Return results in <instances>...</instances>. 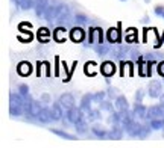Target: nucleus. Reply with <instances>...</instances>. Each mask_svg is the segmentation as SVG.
Wrapping results in <instances>:
<instances>
[{"label":"nucleus","mask_w":164,"mask_h":148,"mask_svg":"<svg viewBox=\"0 0 164 148\" xmlns=\"http://www.w3.org/2000/svg\"><path fill=\"white\" fill-rule=\"evenodd\" d=\"M49 21H59V23H64L70 18V8L64 3H58L53 6H49L47 12H46V17Z\"/></svg>","instance_id":"nucleus-1"},{"label":"nucleus","mask_w":164,"mask_h":148,"mask_svg":"<svg viewBox=\"0 0 164 148\" xmlns=\"http://www.w3.org/2000/svg\"><path fill=\"white\" fill-rule=\"evenodd\" d=\"M24 112H26V115L28 116H38V113L41 112V109H43V106H41V103H38V101H35V100H31V98H28V100H24Z\"/></svg>","instance_id":"nucleus-2"},{"label":"nucleus","mask_w":164,"mask_h":148,"mask_svg":"<svg viewBox=\"0 0 164 148\" xmlns=\"http://www.w3.org/2000/svg\"><path fill=\"white\" fill-rule=\"evenodd\" d=\"M104 30L100 27H90L88 30V41L93 45H97V44H104Z\"/></svg>","instance_id":"nucleus-3"},{"label":"nucleus","mask_w":164,"mask_h":148,"mask_svg":"<svg viewBox=\"0 0 164 148\" xmlns=\"http://www.w3.org/2000/svg\"><path fill=\"white\" fill-rule=\"evenodd\" d=\"M84 118V110L81 109V107H76L73 106L70 107V109H67V121L71 124H76L78 121H81Z\"/></svg>","instance_id":"nucleus-4"},{"label":"nucleus","mask_w":164,"mask_h":148,"mask_svg":"<svg viewBox=\"0 0 164 148\" xmlns=\"http://www.w3.org/2000/svg\"><path fill=\"white\" fill-rule=\"evenodd\" d=\"M163 116H164V106L163 104L147 107V113H146V119L147 121H152V119H157V118H163Z\"/></svg>","instance_id":"nucleus-5"},{"label":"nucleus","mask_w":164,"mask_h":148,"mask_svg":"<svg viewBox=\"0 0 164 148\" xmlns=\"http://www.w3.org/2000/svg\"><path fill=\"white\" fill-rule=\"evenodd\" d=\"M111 55L114 56V58H119V59H123V58H129L131 55V48L129 47H125V45H114L111 48Z\"/></svg>","instance_id":"nucleus-6"},{"label":"nucleus","mask_w":164,"mask_h":148,"mask_svg":"<svg viewBox=\"0 0 164 148\" xmlns=\"http://www.w3.org/2000/svg\"><path fill=\"white\" fill-rule=\"evenodd\" d=\"M147 94H149L150 98H160V95L163 94V85H161V82H157V80L150 82L149 88H147Z\"/></svg>","instance_id":"nucleus-7"},{"label":"nucleus","mask_w":164,"mask_h":148,"mask_svg":"<svg viewBox=\"0 0 164 148\" xmlns=\"http://www.w3.org/2000/svg\"><path fill=\"white\" fill-rule=\"evenodd\" d=\"M69 36H70L71 41H74V43H82L85 39V32H84V29L81 27V26H76V27H73L70 30Z\"/></svg>","instance_id":"nucleus-8"},{"label":"nucleus","mask_w":164,"mask_h":148,"mask_svg":"<svg viewBox=\"0 0 164 148\" xmlns=\"http://www.w3.org/2000/svg\"><path fill=\"white\" fill-rule=\"evenodd\" d=\"M123 127H120V124H112V129L109 130V134H108V139L111 141H120L123 139Z\"/></svg>","instance_id":"nucleus-9"},{"label":"nucleus","mask_w":164,"mask_h":148,"mask_svg":"<svg viewBox=\"0 0 164 148\" xmlns=\"http://www.w3.org/2000/svg\"><path fill=\"white\" fill-rule=\"evenodd\" d=\"M34 9H35V14L38 15L40 18L46 17V12L49 9V0H38Z\"/></svg>","instance_id":"nucleus-10"},{"label":"nucleus","mask_w":164,"mask_h":148,"mask_svg":"<svg viewBox=\"0 0 164 148\" xmlns=\"http://www.w3.org/2000/svg\"><path fill=\"white\" fill-rule=\"evenodd\" d=\"M100 73H102L104 76H106V77H111L112 74L116 73V64L111 62V61L104 62L102 65H100Z\"/></svg>","instance_id":"nucleus-11"},{"label":"nucleus","mask_w":164,"mask_h":148,"mask_svg":"<svg viewBox=\"0 0 164 148\" xmlns=\"http://www.w3.org/2000/svg\"><path fill=\"white\" fill-rule=\"evenodd\" d=\"M38 121L41 124H49V123H52L53 121V116H52V110L50 109H47V107H43L41 109V112L38 113Z\"/></svg>","instance_id":"nucleus-12"},{"label":"nucleus","mask_w":164,"mask_h":148,"mask_svg":"<svg viewBox=\"0 0 164 148\" xmlns=\"http://www.w3.org/2000/svg\"><path fill=\"white\" fill-rule=\"evenodd\" d=\"M106 38H108V43L111 44H119L120 43V29L117 27H109L106 32Z\"/></svg>","instance_id":"nucleus-13"},{"label":"nucleus","mask_w":164,"mask_h":148,"mask_svg":"<svg viewBox=\"0 0 164 148\" xmlns=\"http://www.w3.org/2000/svg\"><path fill=\"white\" fill-rule=\"evenodd\" d=\"M132 112H134V115H135V118H138V119H146V113H147V107L143 104V103H135V106H134V109H132Z\"/></svg>","instance_id":"nucleus-14"},{"label":"nucleus","mask_w":164,"mask_h":148,"mask_svg":"<svg viewBox=\"0 0 164 148\" xmlns=\"http://www.w3.org/2000/svg\"><path fill=\"white\" fill-rule=\"evenodd\" d=\"M59 103L64 106L66 109H70V107L74 106V97L70 92H64V94H61V97H59Z\"/></svg>","instance_id":"nucleus-15"},{"label":"nucleus","mask_w":164,"mask_h":148,"mask_svg":"<svg viewBox=\"0 0 164 148\" xmlns=\"http://www.w3.org/2000/svg\"><path fill=\"white\" fill-rule=\"evenodd\" d=\"M114 106H116V109H117L119 112L129 110V103H128V100H126L123 95H119V97L114 100Z\"/></svg>","instance_id":"nucleus-16"},{"label":"nucleus","mask_w":164,"mask_h":148,"mask_svg":"<svg viewBox=\"0 0 164 148\" xmlns=\"http://www.w3.org/2000/svg\"><path fill=\"white\" fill-rule=\"evenodd\" d=\"M90 130H91V133L94 134V136L99 138V139H106V138H108V134H109L108 130H105L102 126H97V124H94Z\"/></svg>","instance_id":"nucleus-17"},{"label":"nucleus","mask_w":164,"mask_h":148,"mask_svg":"<svg viewBox=\"0 0 164 148\" xmlns=\"http://www.w3.org/2000/svg\"><path fill=\"white\" fill-rule=\"evenodd\" d=\"M91 103H93V94H85L81 98V109L84 112H90L91 110Z\"/></svg>","instance_id":"nucleus-18"},{"label":"nucleus","mask_w":164,"mask_h":148,"mask_svg":"<svg viewBox=\"0 0 164 148\" xmlns=\"http://www.w3.org/2000/svg\"><path fill=\"white\" fill-rule=\"evenodd\" d=\"M12 2H15L20 9L29 11V9L35 8V5H36V2H38V0H12Z\"/></svg>","instance_id":"nucleus-19"},{"label":"nucleus","mask_w":164,"mask_h":148,"mask_svg":"<svg viewBox=\"0 0 164 148\" xmlns=\"http://www.w3.org/2000/svg\"><path fill=\"white\" fill-rule=\"evenodd\" d=\"M50 131H52L53 134H56V136L62 138V139H66V141H76L78 136H74V134H70L64 130H59V129H50Z\"/></svg>","instance_id":"nucleus-20"},{"label":"nucleus","mask_w":164,"mask_h":148,"mask_svg":"<svg viewBox=\"0 0 164 148\" xmlns=\"http://www.w3.org/2000/svg\"><path fill=\"white\" fill-rule=\"evenodd\" d=\"M17 71H18V74L20 76H29L31 73H32V65L29 64V62H20L18 64V66H17Z\"/></svg>","instance_id":"nucleus-21"},{"label":"nucleus","mask_w":164,"mask_h":148,"mask_svg":"<svg viewBox=\"0 0 164 148\" xmlns=\"http://www.w3.org/2000/svg\"><path fill=\"white\" fill-rule=\"evenodd\" d=\"M62 104L61 103H55L53 106H52V116H53V121H59L61 118H62Z\"/></svg>","instance_id":"nucleus-22"},{"label":"nucleus","mask_w":164,"mask_h":148,"mask_svg":"<svg viewBox=\"0 0 164 148\" xmlns=\"http://www.w3.org/2000/svg\"><path fill=\"white\" fill-rule=\"evenodd\" d=\"M67 30L64 29V27H56L55 29V32H53V38L56 39L58 43H64L66 41V38H67Z\"/></svg>","instance_id":"nucleus-23"},{"label":"nucleus","mask_w":164,"mask_h":148,"mask_svg":"<svg viewBox=\"0 0 164 148\" xmlns=\"http://www.w3.org/2000/svg\"><path fill=\"white\" fill-rule=\"evenodd\" d=\"M74 127H76L78 134H85L88 130H90V129H88V126H87V121H85L84 118H82L81 121H78V123L74 124Z\"/></svg>","instance_id":"nucleus-24"},{"label":"nucleus","mask_w":164,"mask_h":148,"mask_svg":"<svg viewBox=\"0 0 164 148\" xmlns=\"http://www.w3.org/2000/svg\"><path fill=\"white\" fill-rule=\"evenodd\" d=\"M149 126L152 127V130H163V129H164V116L149 121Z\"/></svg>","instance_id":"nucleus-25"},{"label":"nucleus","mask_w":164,"mask_h":148,"mask_svg":"<svg viewBox=\"0 0 164 148\" xmlns=\"http://www.w3.org/2000/svg\"><path fill=\"white\" fill-rule=\"evenodd\" d=\"M114 107L116 106H112V103L111 101H108V100H104L102 103H99V109L102 110V112H114Z\"/></svg>","instance_id":"nucleus-26"},{"label":"nucleus","mask_w":164,"mask_h":148,"mask_svg":"<svg viewBox=\"0 0 164 148\" xmlns=\"http://www.w3.org/2000/svg\"><path fill=\"white\" fill-rule=\"evenodd\" d=\"M24 112V107L23 106H17V104H9V113L12 116H20Z\"/></svg>","instance_id":"nucleus-27"},{"label":"nucleus","mask_w":164,"mask_h":148,"mask_svg":"<svg viewBox=\"0 0 164 148\" xmlns=\"http://www.w3.org/2000/svg\"><path fill=\"white\" fill-rule=\"evenodd\" d=\"M125 39H126V43H137V30L135 29H128L126 30V36H125Z\"/></svg>","instance_id":"nucleus-28"},{"label":"nucleus","mask_w":164,"mask_h":148,"mask_svg":"<svg viewBox=\"0 0 164 148\" xmlns=\"http://www.w3.org/2000/svg\"><path fill=\"white\" fill-rule=\"evenodd\" d=\"M150 131H152V127H150V126H141L140 133H138V136H137V138L144 139V138H147L149 134H150Z\"/></svg>","instance_id":"nucleus-29"},{"label":"nucleus","mask_w":164,"mask_h":148,"mask_svg":"<svg viewBox=\"0 0 164 148\" xmlns=\"http://www.w3.org/2000/svg\"><path fill=\"white\" fill-rule=\"evenodd\" d=\"M49 36H50V32H49V29H46V27H41V29L38 30V38H40V41H41V43H47Z\"/></svg>","instance_id":"nucleus-30"},{"label":"nucleus","mask_w":164,"mask_h":148,"mask_svg":"<svg viewBox=\"0 0 164 148\" xmlns=\"http://www.w3.org/2000/svg\"><path fill=\"white\" fill-rule=\"evenodd\" d=\"M96 51L99 53L100 56H105V55H108V53L111 51V48L108 45H105V44H97L96 45Z\"/></svg>","instance_id":"nucleus-31"},{"label":"nucleus","mask_w":164,"mask_h":148,"mask_svg":"<svg viewBox=\"0 0 164 148\" xmlns=\"http://www.w3.org/2000/svg\"><path fill=\"white\" fill-rule=\"evenodd\" d=\"M18 94H20L24 100L31 98V97H29V86H28V85H20V86H18Z\"/></svg>","instance_id":"nucleus-32"},{"label":"nucleus","mask_w":164,"mask_h":148,"mask_svg":"<svg viewBox=\"0 0 164 148\" xmlns=\"http://www.w3.org/2000/svg\"><path fill=\"white\" fill-rule=\"evenodd\" d=\"M106 95H108V94L104 92V91L96 92V94H93V101H94V103H102V101L106 98Z\"/></svg>","instance_id":"nucleus-33"},{"label":"nucleus","mask_w":164,"mask_h":148,"mask_svg":"<svg viewBox=\"0 0 164 148\" xmlns=\"http://www.w3.org/2000/svg\"><path fill=\"white\" fill-rule=\"evenodd\" d=\"M74 21H76L79 26L88 24V18H87V15H84V14H76V15H74Z\"/></svg>","instance_id":"nucleus-34"},{"label":"nucleus","mask_w":164,"mask_h":148,"mask_svg":"<svg viewBox=\"0 0 164 148\" xmlns=\"http://www.w3.org/2000/svg\"><path fill=\"white\" fill-rule=\"evenodd\" d=\"M100 112H102V110H90V112H88V119H90V121H97V119H100V118H102V115H100Z\"/></svg>","instance_id":"nucleus-35"},{"label":"nucleus","mask_w":164,"mask_h":148,"mask_svg":"<svg viewBox=\"0 0 164 148\" xmlns=\"http://www.w3.org/2000/svg\"><path fill=\"white\" fill-rule=\"evenodd\" d=\"M106 94H108V97L109 98H112V100H116L117 97H119V89H116V88H108V91H106Z\"/></svg>","instance_id":"nucleus-36"},{"label":"nucleus","mask_w":164,"mask_h":148,"mask_svg":"<svg viewBox=\"0 0 164 148\" xmlns=\"http://www.w3.org/2000/svg\"><path fill=\"white\" fill-rule=\"evenodd\" d=\"M160 58H161V55H158V53H147L146 55V59L150 62H157Z\"/></svg>","instance_id":"nucleus-37"},{"label":"nucleus","mask_w":164,"mask_h":148,"mask_svg":"<svg viewBox=\"0 0 164 148\" xmlns=\"http://www.w3.org/2000/svg\"><path fill=\"white\" fill-rule=\"evenodd\" d=\"M143 98H144V91L143 89H137V92H135V101L141 103Z\"/></svg>","instance_id":"nucleus-38"},{"label":"nucleus","mask_w":164,"mask_h":148,"mask_svg":"<svg viewBox=\"0 0 164 148\" xmlns=\"http://www.w3.org/2000/svg\"><path fill=\"white\" fill-rule=\"evenodd\" d=\"M157 71H158L160 76L164 77V61H160V62H158V65H157Z\"/></svg>","instance_id":"nucleus-39"},{"label":"nucleus","mask_w":164,"mask_h":148,"mask_svg":"<svg viewBox=\"0 0 164 148\" xmlns=\"http://www.w3.org/2000/svg\"><path fill=\"white\" fill-rule=\"evenodd\" d=\"M40 101L46 106L47 103H50V95L49 94H41V97H40Z\"/></svg>","instance_id":"nucleus-40"},{"label":"nucleus","mask_w":164,"mask_h":148,"mask_svg":"<svg viewBox=\"0 0 164 148\" xmlns=\"http://www.w3.org/2000/svg\"><path fill=\"white\" fill-rule=\"evenodd\" d=\"M155 14L160 15V17H163V14H164V6H157V8H155Z\"/></svg>","instance_id":"nucleus-41"},{"label":"nucleus","mask_w":164,"mask_h":148,"mask_svg":"<svg viewBox=\"0 0 164 148\" xmlns=\"http://www.w3.org/2000/svg\"><path fill=\"white\" fill-rule=\"evenodd\" d=\"M160 103H161V104L164 106V92H163L161 95H160Z\"/></svg>","instance_id":"nucleus-42"},{"label":"nucleus","mask_w":164,"mask_h":148,"mask_svg":"<svg viewBox=\"0 0 164 148\" xmlns=\"http://www.w3.org/2000/svg\"><path fill=\"white\" fill-rule=\"evenodd\" d=\"M144 2H146V3H149V2H150V0H144Z\"/></svg>","instance_id":"nucleus-43"},{"label":"nucleus","mask_w":164,"mask_h":148,"mask_svg":"<svg viewBox=\"0 0 164 148\" xmlns=\"http://www.w3.org/2000/svg\"><path fill=\"white\" fill-rule=\"evenodd\" d=\"M120 2H126V0H120Z\"/></svg>","instance_id":"nucleus-44"},{"label":"nucleus","mask_w":164,"mask_h":148,"mask_svg":"<svg viewBox=\"0 0 164 148\" xmlns=\"http://www.w3.org/2000/svg\"><path fill=\"white\" fill-rule=\"evenodd\" d=\"M163 18H164V14H163Z\"/></svg>","instance_id":"nucleus-45"},{"label":"nucleus","mask_w":164,"mask_h":148,"mask_svg":"<svg viewBox=\"0 0 164 148\" xmlns=\"http://www.w3.org/2000/svg\"><path fill=\"white\" fill-rule=\"evenodd\" d=\"M163 39H164V36H163Z\"/></svg>","instance_id":"nucleus-46"}]
</instances>
